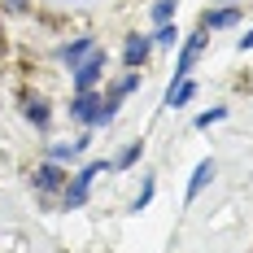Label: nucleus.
<instances>
[{
	"mask_svg": "<svg viewBox=\"0 0 253 253\" xmlns=\"http://www.w3.org/2000/svg\"><path fill=\"white\" fill-rule=\"evenodd\" d=\"M205 40H210V31H205V26H197V31H192V35L183 40V48H179V61H175V79H170V87L188 79L192 61H197V57H201V48H205Z\"/></svg>",
	"mask_w": 253,
	"mask_h": 253,
	"instance_id": "obj_3",
	"label": "nucleus"
},
{
	"mask_svg": "<svg viewBox=\"0 0 253 253\" xmlns=\"http://www.w3.org/2000/svg\"><path fill=\"white\" fill-rule=\"evenodd\" d=\"M22 114L40 126V131H44V126H48V118H52V109H48V101H44V96H22Z\"/></svg>",
	"mask_w": 253,
	"mask_h": 253,
	"instance_id": "obj_10",
	"label": "nucleus"
},
{
	"mask_svg": "<svg viewBox=\"0 0 253 253\" xmlns=\"http://www.w3.org/2000/svg\"><path fill=\"white\" fill-rule=\"evenodd\" d=\"M192 96H197V83H192V79H183V83H175V87L166 92V109H183Z\"/></svg>",
	"mask_w": 253,
	"mask_h": 253,
	"instance_id": "obj_11",
	"label": "nucleus"
},
{
	"mask_svg": "<svg viewBox=\"0 0 253 253\" xmlns=\"http://www.w3.org/2000/svg\"><path fill=\"white\" fill-rule=\"evenodd\" d=\"M236 48H240V52H249V48H253V31H249V35H240V44H236Z\"/></svg>",
	"mask_w": 253,
	"mask_h": 253,
	"instance_id": "obj_20",
	"label": "nucleus"
},
{
	"mask_svg": "<svg viewBox=\"0 0 253 253\" xmlns=\"http://www.w3.org/2000/svg\"><path fill=\"white\" fill-rule=\"evenodd\" d=\"M31 183H35L40 192H66V183H70V170H61V162H44V166H35Z\"/></svg>",
	"mask_w": 253,
	"mask_h": 253,
	"instance_id": "obj_5",
	"label": "nucleus"
},
{
	"mask_svg": "<svg viewBox=\"0 0 253 253\" xmlns=\"http://www.w3.org/2000/svg\"><path fill=\"white\" fill-rule=\"evenodd\" d=\"M105 66H109V57H105L101 48H92V52L75 66V92H92V87L105 79Z\"/></svg>",
	"mask_w": 253,
	"mask_h": 253,
	"instance_id": "obj_2",
	"label": "nucleus"
},
{
	"mask_svg": "<svg viewBox=\"0 0 253 253\" xmlns=\"http://www.w3.org/2000/svg\"><path fill=\"white\" fill-rule=\"evenodd\" d=\"M79 153H83V149H79V140H75V144H52V149H48V162H75Z\"/></svg>",
	"mask_w": 253,
	"mask_h": 253,
	"instance_id": "obj_14",
	"label": "nucleus"
},
{
	"mask_svg": "<svg viewBox=\"0 0 253 253\" xmlns=\"http://www.w3.org/2000/svg\"><path fill=\"white\" fill-rule=\"evenodd\" d=\"M218 4H240V0H218Z\"/></svg>",
	"mask_w": 253,
	"mask_h": 253,
	"instance_id": "obj_21",
	"label": "nucleus"
},
{
	"mask_svg": "<svg viewBox=\"0 0 253 253\" xmlns=\"http://www.w3.org/2000/svg\"><path fill=\"white\" fill-rule=\"evenodd\" d=\"M4 4H9L13 13H26V4H31V0H4Z\"/></svg>",
	"mask_w": 253,
	"mask_h": 253,
	"instance_id": "obj_19",
	"label": "nucleus"
},
{
	"mask_svg": "<svg viewBox=\"0 0 253 253\" xmlns=\"http://www.w3.org/2000/svg\"><path fill=\"white\" fill-rule=\"evenodd\" d=\"M227 118V109L223 105H214V109H205V114H197V131H210L214 123H223Z\"/></svg>",
	"mask_w": 253,
	"mask_h": 253,
	"instance_id": "obj_16",
	"label": "nucleus"
},
{
	"mask_svg": "<svg viewBox=\"0 0 253 253\" xmlns=\"http://www.w3.org/2000/svg\"><path fill=\"white\" fill-rule=\"evenodd\" d=\"M175 9H179V0H157V4H153V22H157V26L170 22V18H175Z\"/></svg>",
	"mask_w": 253,
	"mask_h": 253,
	"instance_id": "obj_17",
	"label": "nucleus"
},
{
	"mask_svg": "<svg viewBox=\"0 0 253 253\" xmlns=\"http://www.w3.org/2000/svg\"><path fill=\"white\" fill-rule=\"evenodd\" d=\"M210 179H214V157H201V162H197V170H192V179H188V197H183V201L192 205L197 197H201V188L210 183Z\"/></svg>",
	"mask_w": 253,
	"mask_h": 253,
	"instance_id": "obj_8",
	"label": "nucleus"
},
{
	"mask_svg": "<svg viewBox=\"0 0 253 253\" xmlns=\"http://www.w3.org/2000/svg\"><path fill=\"white\" fill-rule=\"evenodd\" d=\"M140 157H144V140H131V144H126V149L114 157V170H131Z\"/></svg>",
	"mask_w": 253,
	"mask_h": 253,
	"instance_id": "obj_12",
	"label": "nucleus"
},
{
	"mask_svg": "<svg viewBox=\"0 0 253 253\" xmlns=\"http://www.w3.org/2000/svg\"><path fill=\"white\" fill-rule=\"evenodd\" d=\"M175 40H179V26H175V22H162V26H157V35H153V44H157V48H170Z\"/></svg>",
	"mask_w": 253,
	"mask_h": 253,
	"instance_id": "obj_15",
	"label": "nucleus"
},
{
	"mask_svg": "<svg viewBox=\"0 0 253 253\" xmlns=\"http://www.w3.org/2000/svg\"><path fill=\"white\" fill-rule=\"evenodd\" d=\"M101 105H105V96H96V92H75V101H70V118L92 131V126H101Z\"/></svg>",
	"mask_w": 253,
	"mask_h": 253,
	"instance_id": "obj_4",
	"label": "nucleus"
},
{
	"mask_svg": "<svg viewBox=\"0 0 253 253\" xmlns=\"http://www.w3.org/2000/svg\"><path fill=\"white\" fill-rule=\"evenodd\" d=\"M92 48H96V40H92V35H79V40H70V44L57 52V57H61V61H66L70 70H75V66H79V61H83V57H87Z\"/></svg>",
	"mask_w": 253,
	"mask_h": 253,
	"instance_id": "obj_9",
	"label": "nucleus"
},
{
	"mask_svg": "<svg viewBox=\"0 0 253 253\" xmlns=\"http://www.w3.org/2000/svg\"><path fill=\"white\" fill-rule=\"evenodd\" d=\"M153 192H157V183L153 179H144V188H140V197L131 201V214H140V210H149V201H153Z\"/></svg>",
	"mask_w": 253,
	"mask_h": 253,
	"instance_id": "obj_18",
	"label": "nucleus"
},
{
	"mask_svg": "<svg viewBox=\"0 0 253 253\" xmlns=\"http://www.w3.org/2000/svg\"><path fill=\"white\" fill-rule=\"evenodd\" d=\"M135 87H140V70H126V75L118 79V83H114V92H109V96H114V101L123 105V96H131Z\"/></svg>",
	"mask_w": 253,
	"mask_h": 253,
	"instance_id": "obj_13",
	"label": "nucleus"
},
{
	"mask_svg": "<svg viewBox=\"0 0 253 253\" xmlns=\"http://www.w3.org/2000/svg\"><path fill=\"white\" fill-rule=\"evenodd\" d=\"M114 170V162H92V166H83L70 183H66V192H61V201H66V210H79V205L87 201V192H92V183H96V175H109Z\"/></svg>",
	"mask_w": 253,
	"mask_h": 253,
	"instance_id": "obj_1",
	"label": "nucleus"
},
{
	"mask_svg": "<svg viewBox=\"0 0 253 253\" xmlns=\"http://www.w3.org/2000/svg\"><path fill=\"white\" fill-rule=\"evenodd\" d=\"M240 22V4H218V9H205L201 13V26L205 31H227V26Z\"/></svg>",
	"mask_w": 253,
	"mask_h": 253,
	"instance_id": "obj_7",
	"label": "nucleus"
},
{
	"mask_svg": "<svg viewBox=\"0 0 253 253\" xmlns=\"http://www.w3.org/2000/svg\"><path fill=\"white\" fill-rule=\"evenodd\" d=\"M149 52H153V35H126V44H123V66H126V70H144Z\"/></svg>",
	"mask_w": 253,
	"mask_h": 253,
	"instance_id": "obj_6",
	"label": "nucleus"
}]
</instances>
